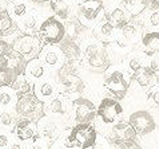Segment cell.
I'll use <instances>...</instances> for the list:
<instances>
[{
	"instance_id": "obj_1",
	"label": "cell",
	"mask_w": 159,
	"mask_h": 149,
	"mask_svg": "<svg viewBox=\"0 0 159 149\" xmlns=\"http://www.w3.org/2000/svg\"><path fill=\"white\" fill-rule=\"evenodd\" d=\"M131 82V74L127 71L123 63L111 65L103 73V89L107 90L112 98L125 99Z\"/></svg>"
},
{
	"instance_id": "obj_2",
	"label": "cell",
	"mask_w": 159,
	"mask_h": 149,
	"mask_svg": "<svg viewBox=\"0 0 159 149\" xmlns=\"http://www.w3.org/2000/svg\"><path fill=\"white\" fill-rule=\"evenodd\" d=\"M98 137V130L94 124H75L71 128L63 130L64 142L70 148L88 149L94 145Z\"/></svg>"
},
{
	"instance_id": "obj_3",
	"label": "cell",
	"mask_w": 159,
	"mask_h": 149,
	"mask_svg": "<svg viewBox=\"0 0 159 149\" xmlns=\"http://www.w3.org/2000/svg\"><path fill=\"white\" fill-rule=\"evenodd\" d=\"M86 70L96 74H103L106 70L111 66V60L108 58V52L106 45L102 42L90 43L86 50L83 51L82 60Z\"/></svg>"
},
{
	"instance_id": "obj_4",
	"label": "cell",
	"mask_w": 159,
	"mask_h": 149,
	"mask_svg": "<svg viewBox=\"0 0 159 149\" xmlns=\"http://www.w3.org/2000/svg\"><path fill=\"white\" fill-rule=\"evenodd\" d=\"M66 36L64 23L56 16L46 17L38 28V38L44 45H59Z\"/></svg>"
},
{
	"instance_id": "obj_5",
	"label": "cell",
	"mask_w": 159,
	"mask_h": 149,
	"mask_svg": "<svg viewBox=\"0 0 159 149\" xmlns=\"http://www.w3.org/2000/svg\"><path fill=\"white\" fill-rule=\"evenodd\" d=\"M15 112L19 118H25L32 122H36L42 116H44L43 102L39 101L34 93L19 95L15 105Z\"/></svg>"
},
{
	"instance_id": "obj_6",
	"label": "cell",
	"mask_w": 159,
	"mask_h": 149,
	"mask_svg": "<svg viewBox=\"0 0 159 149\" xmlns=\"http://www.w3.org/2000/svg\"><path fill=\"white\" fill-rule=\"evenodd\" d=\"M11 46H12V49L27 62V60L38 58L39 52L42 50L43 42L38 38V35L21 34L14 39Z\"/></svg>"
},
{
	"instance_id": "obj_7",
	"label": "cell",
	"mask_w": 159,
	"mask_h": 149,
	"mask_svg": "<svg viewBox=\"0 0 159 149\" xmlns=\"http://www.w3.org/2000/svg\"><path fill=\"white\" fill-rule=\"evenodd\" d=\"M72 101L70 99L68 95H64V94L59 93L54 99L43 103V112H44L46 116L51 117V118H55V120H59V121L66 124V120H67V118H71ZM66 126L70 128L67 124H66Z\"/></svg>"
},
{
	"instance_id": "obj_8",
	"label": "cell",
	"mask_w": 159,
	"mask_h": 149,
	"mask_svg": "<svg viewBox=\"0 0 159 149\" xmlns=\"http://www.w3.org/2000/svg\"><path fill=\"white\" fill-rule=\"evenodd\" d=\"M103 10V0H82L76 8V17L83 26L92 27L96 24V22H99Z\"/></svg>"
},
{
	"instance_id": "obj_9",
	"label": "cell",
	"mask_w": 159,
	"mask_h": 149,
	"mask_svg": "<svg viewBox=\"0 0 159 149\" xmlns=\"http://www.w3.org/2000/svg\"><path fill=\"white\" fill-rule=\"evenodd\" d=\"M96 117V105L87 97H78L72 101L71 118L75 124H92Z\"/></svg>"
},
{
	"instance_id": "obj_10",
	"label": "cell",
	"mask_w": 159,
	"mask_h": 149,
	"mask_svg": "<svg viewBox=\"0 0 159 149\" xmlns=\"http://www.w3.org/2000/svg\"><path fill=\"white\" fill-rule=\"evenodd\" d=\"M129 122L134 128L136 136L139 137H146V136L154 133L158 128L155 117L146 109H138V110L132 112L129 116Z\"/></svg>"
},
{
	"instance_id": "obj_11",
	"label": "cell",
	"mask_w": 159,
	"mask_h": 149,
	"mask_svg": "<svg viewBox=\"0 0 159 149\" xmlns=\"http://www.w3.org/2000/svg\"><path fill=\"white\" fill-rule=\"evenodd\" d=\"M123 113H125L123 105L112 97L102 98L99 105L96 106V118L100 120L104 125H112L118 122L119 117Z\"/></svg>"
},
{
	"instance_id": "obj_12",
	"label": "cell",
	"mask_w": 159,
	"mask_h": 149,
	"mask_svg": "<svg viewBox=\"0 0 159 149\" xmlns=\"http://www.w3.org/2000/svg\"><path fill=\"white\" fill-rule=\"evenodd\" d=\"M143 24L140 22L139 16H135V19H130V22L118 30L116 35V43L119 46H122L123 49H129L131 45H134L135 42H138L143 35Z\"/></svg>"
},
{
	"instance_id": "obj_13",
	"label": "cell",
	"mask_w": 159,
	"mask_h": 149,
	"mask_svg": "<svg viewBox=\"0 0 159 149\" xmlns=\"http://www.w3.org/2000/svg\"><path fill=\"white\" fill-rule=\"evenodd\" d=\"M106 138L108 140L114 145H118V144L122 142H127V141H136V133L134 128L131 126V124L129 121H118L115 124L110 125V128L106 130L104 134Z\"/></svg>"
},
{
	"instance_id": "obj_14",
	"label": "cell",
	"mask_w": 159,
	"mask_h": 149,
	"mask_svg": "<svg viewBox=\"0 0 159 149\" xmlns=\"http://www.w3.org/2000/svg\"><path fill=\"white\" fill-rule=\"evenodd\" d=\"M36 128H38L39 136L46 140L48 144H51L59 137L61 130L67 129V126H66L64 122L44 114L36 121Z\"/></svg>"
},
{
	"instance_id": "obj_15",
	"label": "cell",
	"mask_w": 159,
	"mask_h": 149,
	"mask_svg": "<svg viewBox=\"0 0 159 149\" xmlns=\"http://www.w3.org/2000/svg\"><path fill=\"white\" fill-rule=\"evenodd\" d=\"M38 58L47 67V70H52V71L60 69L66 62V56L59 45H48V43L43 45Z\"/></svg>"
},
{
	"instance_id": "obj_16",
	"label": "cell",
	"mask_w": 159,
	"mask_h": 149,
	"mask_svg": "<svg viewBox=\"0 0 159 149\" xmlns=\"http://www.w3.org/2000/svg\"><path fill=\"white\" fill-rule=\"evenodd\" d=\"M12 133H14V137L19 141L28 144L34 140H36L39 136L38 128H36V122H32L30 120H25V118H19L16 122V125L12 129Z\"/></svg>"
},
{
	"instance_id": "obj_17",
	"label": "cell",
	"mask_w": 159,
	"mask_h": 149,
	"mask_svg": "<svg viewBox=\"0 0 159 149\" xmlns=\"http://www.w3.org/2000/svg\"><path fill=\"white\" fill-rule=\"evenodd\" d=\"M32 93L36 95V98L39 101H42L43 103L48 102V101L54 99L56 95L59 94L58 90V85H56V81L52 78H43V79L38 81L34 83V90Z\"/></svg>"
},
{
	"instance_id": "obj_18",
	"label": "cell",
	"mask_w": 159,
	"mask_h": 149,
	"mask_svg": "<svg viewBox=\"0 0 159 149\" xmlns=\"http://www.w3.org/2000/svg\"><path fill=\"white\" fill-rule=\"evenodd\" d=\"M157 82H158L157 74L148 66H142L131 74L130 83L134 85L135 87H138V89H140L142 91H147L148 89H151Z\"/></svg>"
},
{
	"instance_id": "obj_19",
	"label": "cell",
	"mask_w": 159,
	"mask_h": 149,
	"mask_svg": "<svg viewBox=\"0 0 159 149\" xmlns=\"http://www.w3.org/2000/svg\"><path fill=\"white\" fill-rule=\"evenodd\" d=\"M103 17L112 24L116 30L123 27L127 22H130L131 15L125 7L119 6V4H111L110 7H104L103 10Z\"/></svg>"
},
{
	"instance_id": "obj_20",
	"label": "cell",
	"mask_w": 159,
	"mask_h": 149,
	"mask_svg": "<svg viewBox=\"0 0 159 149\" xmlns=\"http://www.w3.org/2000/svg\"><path fill=\"white\" fill-rule=\"evenodd\" d=\"M59 47L63 51V54L66 56V60L67 62H80L82 60V55H83V50L80 45L76 42V39H72L70 36H66L63 38V41L59 43Z\"/></svg>"
},
{
	"instance_id": "obj_21",
	"label": "cell",
	"mask_w": 159,
	"mask_h": 149,
	"mask_svg": "<svg viewBox=\"0 0 159 149\" xmlns=\"http://www.w3.org/2000/svg\"><path fill=\"white\" fill-rule=\"evenodd\" d=\"M42 15L38 10H28V12L20 19H17V30L23 34H31L40 26Z\"/></svg>"
},
{
	"instance_id": "obj_22",
	"label": "cell",
	"mask_w": 159,
	"mask_h": 149,
	"mask_svg": "<svg viewBox=\"0 0 159 149\" xmlns=\"http://www.w3.org/2000/svg\"><path fill=\"white\" fill-rule=\"evenodd\" d=\"M116 35H118V30L114 27L112 24H110L106 19H102L95 24L94 36L102 43L115 42L116 41Z\"/></svg>"
},
{
	"instance_id": "obj_23",
	"label": "cell",
	"mask_w": 159,
	"mask_h": 149,
	"mask_svg": "<svg viewBox=\"0 0 159 149\" xmlns=\"http://www.w3.org/2000/svg\"><path fill=\"white\" fill-rule=\"evenodd\" d=\"M23 73L31 82L35 83V82L43 79V78H46L48 74V70L40 60H39V58H34V59L25 62Z\"/></svg>"
},
{
	"instance_id": "obj_24",
	"label": "cell",
	"mask_w": 159,
	"mask_h": 149,
	"mask_svg": "<svg viewBox=\"0 0 159 149\" xmlns=\"http://www.w3.org/2000/svg\"><path fill=\"white\" fill-rule=\"evenodd\" d=\"M140 47L147 56L159 52V32L146 31L140 38Z\"/></svg>"
},
{
	"instance_id": "obj_25",
	"label": "cell",
	"mask_w": 159,
	"mask_h": 149,
	"mask_svg": "<svg viewBox=\"0 0 159 149\" xmlns=\"http://www.w3.org/2000/svg\"><path fill=\"white\" fill-rule=\"evenodd\" d=\"M138 16L146 31L159 32V8H146Z\"/></svg>"
},
{
	"instance_id": "obj_26",
	"label": "cell",
	"mask_w": 159,
	"mask_h": 149,
	"mask_svg": "<svg viewBox=\"0 0 159 149\" xmlns=\"http://www.w3.org/2000/svg\"><path fill=\"white\" fill-rule=\"evenodd\" d=\"M16 32H19V30L14 17L7 10H0V38L11 36Z\"/></svg>"
},
{
	"instance_id": "obj_27",
	"label": "cell",
	"mask_w": 159,
	"mask_h": 149,
	"mask_svg": "<svg viewBox=\"0 0 159 149\" xmlns=\"http://www.w3.org/2000/svg\"><path fill=\"white\" fill-rule=\"evenodd\" d=\"M19 116L14 108H0V129L12 130L16 125Z\"/></svg>"
},
{
	"instance_id": "obj_28",
	"label": "cell",
	"mask_w": 159,
	"mask_h": 149,
	"mask_svg": "<svg viewBox=\"0 0 159 149\" xmlns=\"http://www.w3.org/2000/svg\"><path fill=\"white\" fill-rule=\"evenodd\" d=\"M11 87L16 91L17 95H23V94L32 93L34 83L24 75V73H20V74H17V75H16L14 82L11 83Z\"/></svg>"
},
{
	"instance_id": "obj_29",
	"label": "cell",
	"mask_w": 159,
	"mask_h": 149,
	"mask_svg": "<svg viewBox=\"0 0 159 149\" xmlns=\"http://www.w3.org/2000/svg\"><path fill=\"white\" fill-rule=\"evenodd\" d=\"M19 95L11 86H0V108H14Z\"/></svg>"
},
{
	"instance_id": "obj_30",
	"label": "cell",
	"mask_w": 159,
	"mask_h": 149,
	"mask_svg": "<svg viewBox=\"0 0 159 149\" xmlns=\"http://www.w3.org/2000/svg\"><path fill=\"white\" fill-rule=\"evenodd\" d=\"M50 10L56 15V17L60 20H67L71 14V6L66 0H51Z\"/></svg>"
},
{
	"instance_id": "obj_31",
	"label": "cell",
	"mask_w": 159,
	"mask_h": 149,
	"mask_svg": "<svg viewBox=\"0 0 159 149\" xmlns=\"http://www.w3.org/2000/svg\"><path fill=\"white\" fill-rule=\"evenodd\" d=\"M67 20L68 22L64 24V27H66V35L70 38L76 39L79 36H82V34H83L82 31L87 30V27L79 22L78 17H68Z\"/></svg>"
},
{
	"instance_id": "obj_32",
	"label": "cell",
	"mask_w": 159,
	"mask_h": 149,
	"mask_svg": "<svg viewBox=\"0 0 159 149\" xmlns=\"http://www.w3.org/2000/svg\"><path fill=\"white\" fill-rule=\"evenodd\" d=\"M144 105L152 110L159 112V82H157L151 89L146 91V101Z\"/></svg>"
},
{
	"instance_id": "obj_33",
	"label": "cell",
	"mask_w": 159,
	"mask_h": 149,
	"mask_svg": "<svg viewBox=\"0 0 159 149\" xmlns=\"http://www.w3.org/2000/svg\"><path fill=\"white\" fill-rule=\"evenodd\" d=\"M147 8V0H126V10L130 12L131 17L140 15Z\"/></svg>"
},
{
	"instance_id": "obj_34",
	"label": "cell",
	"mask_w": 159,
	"mask_h": 149,
	"mask_svg": "<svg viewBox=\"0 0 159 149\" xmlns=\"http://www.w3.org/2000/svg\"><path fill=\"white\" fill-rule=\"evenodd\" d=\"M28 6L25 2H21V3H16V4H11V8H10V15L15 19H20L21 16H24L25 14L28 12Z\"/></svg>"
},
{
	"instance_id": "obj_35",
	"label": "cell",
	"mask_w": 159,
	"mask_h": 149,
	"mask_svg": "<svg viewBox=\"0 0 159 149\" xmlns=\"http://www.w3.org/2000/svg\"><path fill=\"white\" fill-rule=\"evenodd\" d=\"M14 133L12 130L0 129V149H8L14 141Z\"/></svg>"
},
{
	"instance_id": "obj_36",
	"label": "cell",
	"mask_w": 159,
	"mask_h": 149,
	"mask_svg": "<svg viewBox=\"0 0 159 149\" xmlns=\"http://www.w3.org/2000/svg\"><path fill=\"white\" fill-rule=\"evenodd\" d=\"M146 66H148L154 73L157 74V78H158V82H159V52H158V54H154V55L147 56Z\"/></svg>"
},
{
	"instance_id": "obj_37",
	"label": "cell",
	"mask_w": 159,
	"mask_h": 149,
	"mask_svg": "<svg viewBox=\"0 0 159 149\" xmlns=\"http://www.w3.org/2000/svg\"><path fill=\"white\" fill-rule=\"evenodd\" d=\"M25 149H50V144L42 137H38L36 140L25 144Z\"/></svg>"
},
{
	"instance_id": "obj_38",
	"label": "cell",
	"mask_w": 159,
	"mask_h": 149,
	"mask_svg": "<svg viewBox=\"0 0 159 149\" xmlns=\"http://www.w3.org/2000/svg\"><path fill=\"white\" fill-rule=\"evenodd\" d=\"M88 149H111V142L108 141L104 136H102L98 133V137H96L94 145Z\"/></svg>"
},
{
	"instance_id": "obj_39",
	"label": "cell",
	"mask_w": 159,
	"mask_h": 149,
	"mask_svg": "<svg viewBox=\"0 0 159 149\" xmlns=\"http://www.w3.org/2000/svg\"><path fill=\"white\" fill-rule=\"evenodd\" d=\"M63 130H64V129H63ZM63 130H61V133L59 134V137L56 138L54 142H51L50 149H78V148H70L67 144L64 142V138H63Z\"/></svg>"
},
{
	"instance_id": "obj_40",
	"label": "cell",
	"mask_w": 159,
	"mask_h": 149,
	"mask_svg": "<svg viewBox=\"0 0 159 149\" xmlns=\"http://www.w3.org/2000/svg\"><path fill=\"white\" fill-rule=\"evenodd\" d=\"M11 52H12L11 43H8L6 41H3V39H0V59L7 58V56L11 54Z\"/></svg>"
},
{
	"instance_id": "obj_41",
	"label": "cell",
	"mask_w": 159,
	"mask_h": 149,
	"mask_svg": "<svg viewBox=\"0 0 159 149\" xmlns=\"http://www.w3.org/2000/svg\"><path fill=\"white\" fill-rule=\"evenodd\" d=\"M118 149H142L139 142L136 141H127V142H122V144H118L115 145Z\"/></svg>"
},
{
	"instance_id": "obj_42",
	"label": "cell",
	"mask_w": 159,
	"mask_h": 149,
	"mask_svg": "<svg viewBox=\"0 0 159 149\" xmlns=\"http://www.w3.org/2000/svg\"><path fill=\"white\" fill-rule=\"evenodd\" d=\"M8 149H25V144L19 141V140L14 138V141H12V144L10 145V148Z\"/></svg>"
},
{
	"instance_id": "obj_43",
	"label": "cell",
	"mask_w": 159,
	"mask_h": 149,
	"mask_svg": "<svg viewBox=\"0 0 159 149\" xmlns=\"http://www.w3.org/2000/svg\"><path fill=\"white\" fill-rule=\"evenodd\" d=\"M147 8H159V0H147Z\"/></svg>"
},
{
	"instance_id": "obj_44",
	"label": "cell",
	"mask_w": 159,
	"mask_h": 149,
	"mask_svg": "<svg viewBox=\"0 0 159 149\" xmlns=\"http://www.w3.org/2000/svg\"><path fill=\"white\" fill-rule=\"evenodd\" d=\"M30 3L35 4V6H44V4H48L51 0H28Z\"/></svg>"
},
{
	"instance_id": "obj_45",
	"label": "cell",
	"mask_w": 159,
	"mask_h": 149,
	"mask_svg": "<svg viewBox=\"0 0 159 149\" xmlns=\"http://www.w3.org/2000/svg\"><path fill=\"white\" fill-rule=\"evenodd\" d=\"M10 4H16V3H21V2H25V0H7Z\"/></svg>"
},
{
	"instance_id": "obj_46",
	"label": "cell",
	"mask_w": 159,
	"mask_h": 149,
	"mask_svg": "<svg viewBox=\"0 0 159 149\" xmlns=\"http://www.w3.org/2000/svg\"><path fill=\"white\" fill-rule=\"evenodd\" d=\"M66 2H67V3L70 4V6H71V4H72V3H75V2H76V0H66Z\"/></svg>"
}]
</instances>
